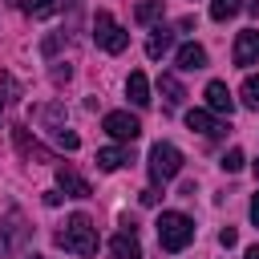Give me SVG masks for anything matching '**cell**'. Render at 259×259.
<instances>
[{
	"instance_id": "6da1fadb",
	"label": "cell",
	"mask_w": 259,
	"mask_h": 259,
	"mask_svg": "<svg viewBox=\"0 0 259 259\" xmlns=\"http://www.w3.org/2000/svg\"><path fill=\"white\" fill-rule=\"evenodd\" d=\"M57 247L73 259H93L97 255V227L89 214H69V223L57 231Z\"/></svg>"
},
{
	"instance_id": "7a4b0ae2",
	"label": "cell",
	"mask_w": 259,
	"mask_h": 259,
	"mask_svg": "<svg viewBox=\"0 0 259 259\" xmlns=\"http://www.w3.org/2000/svg\"><path fill=\"white\" fill-rule=\"evenodd\" d=\"M154 227H158L162 251H170V255H178V251H186V247L194 243V223H190L182 210H162Z\"/></svg>"
},
{
	"instance_id": "3957f363",
	"label": "cell",
	"mask_w": 259,
	"mask_h": 259,
	"mask_svg": "<svg viewBox=\"0 0 259 259\" xmlns=\"http://www.w3.org/2000/svg\"><path fill=\"white\" fill-rule=\"evenodd\" d=\"M28 239H32V227H28L24 210L8 206V210L0 214V259H8V255H16V251H24V243H28Z\"/></svg>"
},
{
	"instance_id": "277c9868",
	"label": "cell",
	"mask_w": 259,
	"mask_h": 259,
	"mask_svg": "<svg viewBox=\"0 0 259 259\" xmlns=\"http://www.w3.org/2000/svg\"><path fill=\"white\" fill-rule=\"evenodd\" d=\"M178 174H182V150L170 146V142H154L150 146V178H154V186H166Z\"/></svg>"
},
{
	"instance_id": "5b68a950",
	"label": "cell",
	"mask_w": 259,
	"mask_h": 259,
	"mask_svg": "<svg viewBox=\"0 0 259 259\" xmlns=\"http://www.w3.org/2000/svg\"><path fill=\"white\" fill-rule=\"evenodd\" d=\"M93 40H97V49H105V53H121V49L130 45V32H125L109 12H97V16H93Z\"/></svg>"
},
{
	"instance_id": "8992f818",
	"label": "cell",
	"mask_w": 259,
	"mask_h": 259,
	"mask_svg": "<svg viewBox=\"0 0 259 259\" xmlns=\"http://www.w3.org/2000/svg\"><path fill=\"white\" fill-rule=\"evenodd\" d=\"M101 130H105L109 138H117V142H134V138L142 134V121H138L130 109H113V113L101 117Z\"/></svg>"
},
{
	"instance_id": "52a82bcc",
	"label": "cell",
	"mask_w": 259,
	"mask_h": 259,
	"mask_svg": "<svg viewBox=\"0 0 259 259\" xmlns=\"http://www.w3.org/2000/svg\"><path fill=\"white\" fill-rule=\"evenodd\" d=\"M235 65H239V69L259 65V28H243V32L235 36Z\"/></svg>"
},
{
	"instance_id": "ba28073f",
	"label": "cell",
	"mask_w": 259,
	"mask_h": 259,
	"mask_svg": "<svg viewBox=\"0 0 259 259\" xmlns=\"http://www.w3.org/2000/svg\"><path fill=\"white\" fill-rule=\"evenodd\" d=\"M57 186L69 194V198H89L93 190H89V182L73 170V166H65V162H57Z\"/></svg>"
},
{
	"instance_id": "9c48e42d",
	"label": "cell",
	"mask_w": 259,
	"mask_h": 259,
	"mask_svg": "<svg viewBox=\"0 0 259 259\" xmlns=\"http://www.w3.org/2000/svg\"><path fill=\"white\" fill-rule=\"evenodd\" d=\"M12 142H16V150H20L24 158H36V162H53V166H57V158H53L36 138H28V130H24V125H12Z\"/></svg>"
},
{
	"instance_id": "30bf717a",
	"label": "cell",
	"mask_w": 259,
	"mask_h": 259,
	"mask_svg": "<svg viewBox=\"0 0 259 259\" xmlns=\"http://www.w3.org/2000/svg\"><path fill=\"white\" fill-rule=\"evenodd\" d=\"M206 109L210 113H235V97H231V89H227V81H210L206 85Z\"/></svg>"
},
{
	"instance_id": "8fae6325",
	"label": "cell",
	"mask_w": 259,
	"mask_h": 259,
	"mask_svg": "<svg viewBox=\"0 0 259 259\" xmlns=\"http://www.w3.org/2000/svg\"><path fill=\"white\" fill-rule=\"evenodd\" d=\"M186 125H190L194 134H206V138H219V134L227 130L210 109H190V113H186Z\"/></svg>"
},
{
	"instance_id": "7c38bea8",
	"label": "cell",
	"mask_w": 259,
	"mask_h": 259,
	"mask_svg": "<svg viewBox=\"0 0 259 259\" xmlns=\"http://www.w3.org/2000/svg\"><path fill=\"white\" fill-rule=\"evenodd\" d=\"M109 255H113V259H142L138 235H134V231H117V235L109 239Z\"/></svg>"
},
{
	"instance_id": "4fadbf2b",
	"label": "cell",
	"mask_w": 259,
	"mask_h": 259,
	"mask_svg": "<svg viewBox=\"0 0 259 259\" xmlns=\"http://www.w3.org/2000/svg\"><path fill=\"white\" fill-rule=\"evenodd\" d=\"M174 61H178V69H182V73H194V69H206V49H202V45H182Z\"/></svg>"
},
{
	"instance_id": "5bb4252c",
	"label": "cell",
	"mask_w": 259,
	"mask_h": 259,
	"mask_svg": "<svg viewBox=\"0 0 259 259\" xmlns=\"http://www.w3.org/2000/svg\"><path fill=\"white\" fill-rule=\"evenodd\" d=\"M20 12H28L32 20H45V16H57L65 8V0H16Z\"/></svg>"
},
{
	"instance_id": "9a60e30c",
	"label": "cell",
	"mask_w": 259,
	"mask_h": 259,
	"mask_svg": "<svg viewBox=\"0 0 259 259\" xmlns=\"http://www.w3.org/2000/svg\"><path fill=\"white\" fill-rule=\"evenodd\" d=\"M170 45H174V32L158 24V28L150 32V40H146V57H150V61H158V57H166V53H170Z\"/></svg>"
},
{
	"instance_id": "2e32d148",
	"label": "cell",
	"mask_w": 259,
	"mask_h": 259,
	"mask_svg": "<svg viewBox=\"0 0 259 259\" xmlns=\"http://www.w3.org/2000/svg\"><path fill=\"white\" fill-rule=\"evenodd\" d=\"M125 97H130L134 105H142V109L150 105V81H146V73H138V69L130 73V81H125Z\"/></svg>"
},
{
	"instance_id": "e0dca14e",
	"label": "cell",
	"mask_w": 259,
	"mask_h": 259,
	"mask_svg": "<svg viewBox=\"0 0 259 259\" xmlns=\"http://www.w3.org/2000/svg\"><path fill=\"white\" fill-rule=\"evenodd\" d=\"M158 89H162V97H166L170 109H178V105L186 101V89H182V81H178L174 73H162V77H158Z\"/></svg>"
},
{
	"instance_id": "ac0fdd59",
	"label": "cell",
	"mask_w": 259,
	"mask_h": 259,
	"mask_svg": "<svg viewBox=\"0 0 259 259\" xmlns=\"http://www.w3.org/2000/svg\"><path fill=\"white\" fill-rule=\"evenodd\" d=\"M32 117H36V121H45L53 134H57V130H65V105H57V101H53V105H36V109H32Z\"/></svg>"
},
{
	"instance_id": "d6986e66",
	"label": "cell",
	"mask_w": 259,
	"mask_h": 259,
	"mask_svg": "<svg viewBox=\"0 0 259 259\" xmlns=\"http://www.w3.org/2000/svg\"><path fill=\"white\" fill-rule=\"evenodd\" d=\"M130 162V150H121V146H105V150H97V166L101 170H121Z\"/></svg>"
},
{
	"instance_id": "ffe728a7",
	"label": "cell",
	"mask_w": 259,
	"mask_h": 259,
	"mask_svg": "<svg viewBox=\"0 0 259 259\" xmlns=\"http://www.w3.org/2000/svg\"><path fill=\"white\" fill-rule=\"evenodd\" d=\"M162 16V0H142L138 8H134V20L138 24H150V20H158Z\"/></svg>"
},
{
	"instance_id": "44dd1931",
	"label": "cell",
	"mask_w": 259,
	"mask_h": 259,
	"mask_svg": "<svg viewBox=\"0 0 259 259\" xmlns=\"http://www.w3.org/2000/svg\"><path fill=\"white\" fill-rule=\"evenodd\" d=\"M239 97H243V105H247V109H259V73H251V77L243 81Z\"/></svg>"
},
{
	"instance_id": "7402d4cb",
	"label": "cell",
	"mask_w": 259,
	"mask_h": 259,
	"mask_svg": "<svg viewBox=\"0 0 259 259\" xmlns=\"http://www.w3.org/2000/svg\"><path fill=\"white\" fill-rule=\"evenodd\" d=\"M239 8H243V0H210V16L214 20H231Z\"/></svg>"
},
{
	"instance_id": "603a6c76",
	"label": "cell",
	"mask_w": 259,
	"mask_h": 259,
	"mask_svg": "<svg viewBox=\"0 0 259 259\" xmlns=\"http://www.w3.org/2000/svg\"><path fill=\"white\" fill-rule=\"evenodd\" d=\"M223 170H227V174L243 170V150H227V154H223Z\"/></svg>"
},
{
	"instance_id": "cb8c5ba5",
	"label": "cell",
	"mask_w": 259,
	"mask_h": 259,
	"mask_svg": "<svg viewBox=\"0 0 259 259\" xmlns=\"http://www.w3.org/2000/svg\"><path fill=\"white\" fill-rule=\"evenodd\" d=\"M53 138H57V142H61V146H65V150H77V146H81V138H77V134H73V130H57V134H53Z\"/></svg>"
},
{
	"instance_id": "d4e9b609",
	"label": "cell",
	"mask_w": 259,
	"mask_h": 259,
	"mask_svg": "<svg viewBox=\"0 0 259 259\" xmlns=\"http://www.w3.org/2000/svg\"><path fill=\"white\" fill-rule=\"evenodd\" d=\"M219 243H223V247H235V243H239V231H235V227H223V231H219Z\"/></svg>"
},
{
	"instance_id": "484cf974",
	"label": "cell",
	"mask_w": 259,
	"mask_h": 259,
	"mask_svg": "<svg viewBox=\"0 0 259 259\" xmlns=\"http://www.w3.org/2000/svg\"><path fill=\"white\" fill-rule=\"evenodd\" d=\"M69 77H73V69H69V65H57V69H53V81H57V85H61V81H69Z\"/></svg>"
},
{
	"instance_id": "4316f807",
	"label": "cell",
	"mask_w": 259,
	"mask_h": 259,
	"mask_svg": "<svg viewBox=\"0 0 259 259\" xmlns=\"http://www.w3.org/2000/svg\"><path fill=\"white\" fill-rule=\"evenodd\" d=\"M138 198H142V206H154V202H158V190H154V186H150V190H142V194H138Z\"/></svg>"
},
{
	"instance_id": "83f0119b",
	"label": "cell",
	"mask_w": 259,
	"mask_h": 259,
	"mask_svg": "<svg viewBox=\"0 0 259 259\" xmlns=\"http://www.w3.org/2000/svg\"><path fill=\"white\" fill-rule=\"evenodd\" d=\"M251 223H255V227H259V194H255V198H251Z\"/></svg>"
},
{
	"instance_id": "f1b7e54d",
	"label": "cell",
	"mask_w": 259,
	"mask_h": 259,
	"mask_svg": "<svg viewBox=\"0 0 259 259\" xmlns=\"http://www.w3.org/2000/svg\"><path fill=\"white\" fill-rule=\"evenodd\" d=\"M247 12H251V16L259 20V0H247Z\"/></svg>"
},
{
	"instance_id": "f546056e",
	"label": "cell",
	"mask_w": 259,
	"mask_h": 259,
	"mask_svg": "<svg viewBox=\"0 0 259 259\" xmlns=\"http://www.w3.org/2000/svg\"><path fill=\"white\" fill-rule=\"evenodd\" d=\"M243 259H259V247H247V255Z\"/></svg>"
},
{
	"instance_id": "4dcf8cb0",
	"label": "cell",
	"mask_w": 259,
	"mask_h": 259,
	"mask_svg": "<svg viewBox=\"0 0 259 259\" xmlns=\"http://www.w3.org/2000/svg\"><path fill=\"white\" fill-rule=\"evenodd\" d=\"M4 105H8V97H4V93H0V117H4Z\"/></svg>"
},
{
	"instance_id": "1f68e13d",
	"label": "cell",
	"mask_w": 259,
	"mask_h": 259,
	"mask_svg": "<svg viewBox=\"0 0 259 259\" xmlns=\"http://www.w3.org/2000/svg\"><path fill=\"white\" fill-rule=\"evenodd\" d=\"M255 178H259V162H255Z\"/></svg>"
},
{
	"instance_id": "d6a6232c",
	"label": "cell",
	"mask_w": 259,
	"mask_h": 259,
	"mask_svg": "<svg viewBox=\"0 0 259 259\" xmlns=\"http://www.w3.org/2000/svg\"><path fill=\"white\" fill-rule=\"evenodd\" d=\"M32 259H45V255H32Z\"/></svg>"
}]
</instances>
